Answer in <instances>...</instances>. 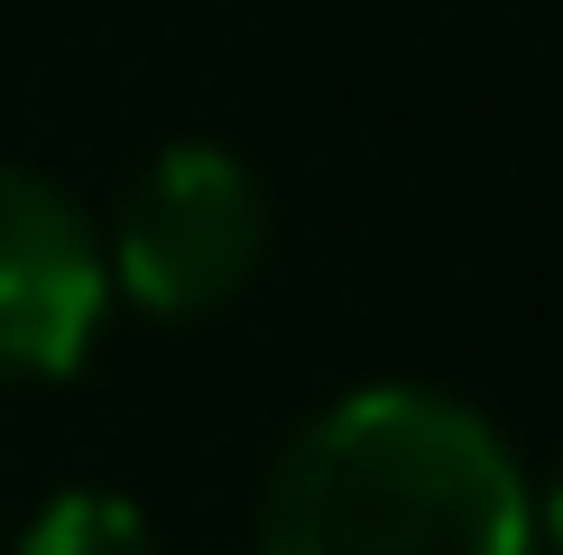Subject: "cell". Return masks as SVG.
Returning <instances> with one entry per match:
<instances>
[{
    "mask_svg": "<svg viewBox=\"0 0 563 555\" xmlns=\"http://www.w3.org/2000/svg\"><path fill=\"white\" fill-rule=\"evenodd\" d=\"M260 555H536V500L481 407L379 380L287 435Z\"/></svg>",
    "mask_w": 563,
    "mask_h": 555,
    "instance_id": "6da1fadb",
    "label": "cell"
},
{
    "mask_svg": "<svg viewBox=\"0 0 563 555\" xmlns=\"http://www.w3.org/2000/svg\"><path fill=\"white\" fill-rule=\"evenodd\" d=\"M260 250H268L260 176L231 149H213V139H176L121 195V222H111L102 260H111V287L139 315L185 324V315L231 306L250 287V269H260Z\"/></svg>",
    "mask_w": 563,
    "mask_h": 555,
    "instance_id": "7a4b0ae2",
    "label": "cell"
},
{
    "mask_svg": "<svg viewBox=\"0 0 563 555\" xmlns=\"http://www.w3.org/2000/svg\"><path fill=\"white\" fill-rule=\"evenodd\" d=\"M111 306L102 231L56 176L0 157V380H65L84 370Z\"/></svg>",
    "mask_w": 563,
    "mask_h": 555,
    "instance_id": "3957f363",
    "label": "cell"
},
{
    "mask_svg": "<svg viewBox=\"0 0 563 555\" xmlns=\"http://www.w3.org/2000/svg\"><path fill=\"white\" fill-rule=\"evenodd\" d=\"M19 555H157V527L121 491H65V500H46L29 519Z\"/></svg>",
    "mask_w": 563,
    "mask_h": 555,
    "instance_id": "277c9868",
    "label": "cell"
},
{
    "mask_svg": "<svg viewBox=\"0 0 563 555\" xmlns=\"http://www.w3.org/2000/svg\"><path fill=\"white\" fill-rule=\"evenodd\" d=\"M527 500H536V546L563 555V454H554V472H545V481H527Z\"/></svg>",
    "mask_w": 563,
    "mask_h": 555,
    "instance_id": "5b68a950",
    "label": "cell"
}]
</instances>
